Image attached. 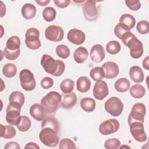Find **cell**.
Masks as SVG:
<instances>
[{"label":"cell","mask_w":149,"mask_h":149,"mask_svg":"<svg viewBox=\"0 0 149 149\" xmlns=\"http://www.w3.org/2000/svg\"><path fill=\"white\" fill-rule=\"evenodd\" d=\"M122 41L130 50V55L134 59L141 57L144 52L143 45L130 31L125 33L122 37Z\"/></svg>","instance_id":"6da1fadb"},{"label":"cell","mask_w":149,"mask_h":149,"mask_svg":"<svg viewBox=\"0 0 149 149\" xmlns=\"http://www.w3.org/2000/svg\"><path fill=\"white\" fill-rule=\"evenodd\" d=\"M41 65L44 70L55 77L61 76L65 69L64 62L59 59H54L48 54H44L41 60Z\"/></svg>","instance_id":"7a4b0ae2"},{"label":"cell","mask_w":149,"mask_h":149,"mask_svg":"<svg viewBox=\"0 0 149 149\" xmlns=\"http://www.w3.org/2000/svg\"><path fill=\"white\" fill-rule=\"evenodd\" d=\"M62 99V95L56 91L48 93L41 100V105L47 114H54L58 110Z\"/></svg>","instance_id":"3957f363"},{"label":"cell","mask_w":149,"mask_h":149,"mask_svg":"<svg viewBox=\"0 0 149 149\" xmlns=\"http://www.w3.org/2000/svg\"><path fill=\"white\" fill-rule=\"evenodd\" d=\"M57 132L53 129L45 127L42 128L39 133L40 141L45 146L49 147H56L59 143V138Z\"/></svg>","instance_id":"277c9868"},{"label":"cell","mask_w":149,"mask_h":149,"mask_svg":"<svg viewBox=\"0 0 149 149\" xmlns=\"http://www.w3.org/2000/svg\"><path fill=\"white\" fill-rule=\"evenodd\" d=\"M104 108L107 113L112 116L117 117L122 113L124 105L120 98L117 97H112L105 101Z\"/></svg>","instance_id":"5b68a950"},{"label":"cell","mask_w":149,"mask_h":149,"mask_svg":"<svg viewBox=\"0 0 149 149\" xmlns=\"http://www.w3.org/2000/svg\"><path fill=\"white\" fill-rule=\"evenodd\" d=\"M40 31L34 27L28 29L25 34V44L30 49L36 50L41 47V43L40 40Z\"/></svg>","instance_id":"8992f818"},{"label":"cell","mask_w":149,"mask_h":149,"mask_svg":"<svg viewBox=\"0 0 149 149\" xmlns=\"http://www.w3.org/2000/svg\"><path fill=\"white\" fill-rule=\"evenodd\" d=\"M19 79L20 86L25 91H30L36 88V81L33 73L30 70H22L19 73Z\"/></svg>","instance_id":"52a82bcc"},{"label":"cell","mask_w":149,"mask_h":149,"mask_svg":"<svg viewBox=\"0 0 149 149\" xmlns=\"http://www.w3.org/2000/svg\"><path fill=\"white\" fill-rule=\"evenodd\" d=\"M146 113V108L144 104L141 102L134 104L128 116V124L133 122H139L143 123Z\"/></svg>","instance_id":"ba28073f"},{"label":"cell","mask_w":149,"mask_h":149,"mask_svg":"<svg viewBox=\"0 0 149 149\" xmlns=\"http://www.w3.org/2000/svg\"><path fill=\"white\" fill-rule=\"evenodd\" d=\"M82 10L83 16L87 21H95L98 16V11L95 1H85L82 5Z\"/></svg>","instance_id":"9c48e42d"},{"label":"cell","mask_w":149,"mask_h":149,"mask_svg":"<svg viewBox=\"0 0 149 149\" xmlns=\"http://www.w3.org/2000/svg\"><path fill=\"white\" fill-rule=\"evenodd\" d=\"M130 132L133 137L138 142H144L147 139V134L144 130L143 123L133 122L129 124Z\"/></svg>","instance_id":"30bf717a"},{"label":"cell","mask_w":149,"mask_h":149,"mask_svg":"<svg viewBox=\"0 0 149 149\" xmlns=\"http://www.w3.org/2000/svg\"><path fill=\"white\" fill-rule=\"evenodd\" d=\"M45 37L48 40L51 41H61L64 37V31L61 26L50 25L45 30Z\"/></svg>","instance_id":"8fae6325"},{"label":"cell","mask_w":149,"mask_h":149,"mask_svg":"<svg viewBox=\"0 0 149 149\" xmlns=\"http://www.w3.org/2000/svg\"><path fill=\"white\" fill-rule=\"evenodd\" d=\"M119 127L120 124L118 120L113 118L108 119L100 125L99 132L101 134L107 136L116 132Z\"/></svg>","instance_id":"7c38bea8"},{"label":"cell","mask_w":149,"mask_h":149,"mask_svg":"<svg viewBox=\"0 0 149 149\" xmlns=\"http://www.w3.org/2000/svg\"><path fill=\"white\" fill-rule=\"evenodd\" d=\"M20 111L21 108L8 104L6 110V121L11 125L17 126L21 119Z\"/></svg>","instance_id":"4fadbf2b"},{"label":"cell","mask_w":149,"mask_h":149,"mask_svg":"<svg viewBox=\"0 0 149 149\" xmlns=\"http://www.w3.org/2000/svg\"><path fill=\"white\" fill-rule=\"evenodd\" d=\"M93 95L98 100H102L109 93L108 87L105 81L101 80L96 81L93 87Z\"/></svg>","instance_id":"5bb4252c"},{"label":"cell","mask_w":149,"mask_h":149,"mask_svg":"<svg viewBox=\"0 0 149 149\" xmlns=\"http://www.w3.org/2000/svg\"><path fill=\"white\" fill-rule=\"evenodd\" d=\"M104 72V77L107 79H112L118 76L119 73L118 65L111 61L105 62L101 67Z\"/></svg>","instance_id":"9a60e30c"},{"label":"cell","mask_w":149,"mask_h":149,"mask_svg":"<svg viewBox=\"0 0 149 149\" xmlns=\"http://www.w3.org/2000/svg\"><path fill=\"white\" fill-rule=\"evenodd\" d=\"M67 38L69 42L73 44L81 45L85 41L86 36L81 30L72 29L68 31Z\"/></svg>","instance_id":"2e32d148"},{"label":"cell","mask_w":149,"mask_h":149,"mask_svg":"<svg viewBox=\"0 0 149 149\" xmlns=\"http://www.w3.org/2000/svg\"><path fill=\"white\" fill-rule=\"evenodd\" d=\"M105 56V51L101 44H95L92 47L90 52L91 59L95 63H100Z\"/></svg>","instance_id":"e0dca14e"},{"label":"cell","mask_w":149,"mask_h":149,"mask_svg":"<svg viewBox=\"0 0 149 149\" xmlns=\"http://www.w3.org/2000/svg\"><path fill=\"white\" fill-rule=\"evenodd\" d=\"M77 100V95L74 93L64 94L62 95L59 107L64 109H71L76 105Z\"/></svg>","instance_id":"ac0fdd59"},{"label":"cell","mask_w":149,"mask_h":149,"mask_svg":"<svg viewBox=\"0 0 149 149\" xmlns=\"http://www.w3.org/2000/svg\"><path fill=\"white\" fill-rule=\"evenodd\" d=\"M29 112L30 115L38 121L43 120L47 114L42 105L38 103L33 104L30 108Z\"/></svg>","instance_id":"d6986e66"},{"label":"cell","mask_w":149,"mask_h":149,"mask_svg":"<svg viewBox=\"0 0 149 149\" xmlns=\"http://www.w3.org/2000/svg\"><path fill=\"white\" fill-rule=\"evenodd\" d=\"M25 97L21 91H15L12 92L9 97V102L10 105L18 108H22L24 103Z\"/></svg>","instance_id":"ffe728a7"},{"label":"cell","mask_w":149,"mask_h":149,"mask_svg":"<svg viewBox=\"0 0 149 149\" xmlns=\"http://www.w3.org/2000/svg\"><path fill=\"white\" fill-rule=\"evenodd\" d=\"M129 76L135 83H140L143 81L144 74L141 68L139 66H133L129 69Z\"/></svg>","instance_id":"44dd1931"},{"label":"cell","mask_w":149,"mask_h":149,"mask_svg":"<svg viewBox=\"0 0 149 149\" xmlns=\"http://www.w3.org/2000/svg\"><path fill=\"white\" fill-rule=\"evenodd\" d=\"M20 39L16 36H13L9 37L6 42V47L4 49L10 52L20 51Z\"/></svg>","instance_id":"7402d4cb"},{"label":"cell","mask_w":149,"mask_h":149,"mask_svg":"<svg viewBox=\"0 0 149 149\" xmlns=\"http://www.w3.org/2000/svg\"><path fill=\"white\" fill-rule=\"evenodd\" d=\"M37 12L36 7L30 3H25L23 5L21 9L22 15L26 20H30L36 16Z\"/></svg>","instance_id":"603a6c76"},{"label":"cell","mask_w":149,"mask_h":149,"mask_svg":"<svg viewBox=\"0 0 149 149\" xmlns=\"http://www.w3.org/2000/svg\"><path fill=\"white\" fill-rule=\"evenodd\" d=\"M91 81L86 76L79 77L76 81V88L78 91L80 93L87 92L91 87Z\"/></svg>","instance_id":"cb8c5ba5"},{"label":"cell","mask_w":149,"mask_h":149,"mask_svg":"<svg viewBox=\"0 0 149 149\" xmlns=\"http://www.w3.org/2000/svg\"><path fill=\"white\" fill-rule=\"evenodd\" d=\"M88 56L87 49L83 47H79L76 49L73 53V58L76 62L82 63L84 62Z\"/></svg>","instance_id":"d4e9b609"},{"label":"cell","mask_w":149,"mask_h":149,"mask_svg":"<svg viewBox=\"0 0 149 149\" xmlns=\"http://www.w3.org/2000/svg\"><path fill=\"white\" fill-rule=\"evenodd\" d=\"M81 109L86 112H91L95 108V100L90 97H85L81 99L80 102Z\"/></svg>","instance_id":"484cf974"},{"label":"cell","mask_w":149,"mask_h":149,"mask_svg":"<svg viewBox=\"0 0 149 149\" xmlns=\"http://www.w3.org/2000/svg\"><path fill=\"white\" fill-rule=\"evenodd\" d=\"M1 127V137L10 139L14 137L16 134V131L14 127L11 125H0Z\"/></svg>","instance_id":"4316f807"},{"label":"cell","mask_w":149,"mask_h":149,"mask_svg":"<svg viewBox=\"0 0 149 149\" xmlns=\"http://www.w3.org/2000/svg\"><path fill=\"white\" fill-rule=\"evenodd\" d=\"M129 93L133 98L139 99L144 96L146 94V89L142 85L136 84L129 88Z\"/></svg>","instance_id":"83f0119b"},{"label":"cell","mask_w":149,"mask_h":149,"mask_svg":"<svg viewBox=\"0 0 149 149\" xmlns=\"http://www.w3.org/2000/svg\"><path fill=\"white\" fill-rule=\"evenodd\" d=\"M130 83L129 80L124 77L118 79L114 84L115 90L119 93H125L130 88Z\"/></svg>","instance_id":"f1b7e54d"},{"label":"cell","mask_w":149,"mask_h":149,"mask_svg":"<svg viewBox=\"0 0 149 149\" xmlns=\"http://www.w3.org/2000/svg\"><path fill=\"white\" fill-rule=\"evenodd\" d=\"M119 23L123 24L130 30L134 27L136 19L133 15L129 13H125L120 17Z\"/></svg>","instance_id":"f546056e"},{"label":"cell","mask_w":149,"mask_h":149,"mask_svg":"<svg viewBox=\"0 0 149 149\" xmlns=\"http://www.w3.org/2000/svg\"><path fill=\"white\" fill-rule=\"evenodd\" d=\"M17 73V68L12 63H8L2 68V73L4 76L8 78L13 77Z\"/></svg>","instance_id":"4dcf8cb0"},{"label":"cell","mask_w":149,"mask_h":149,"mask_svg":"<svg viewBox=\"0 0 149 149\" xmlns=\"http://www.w3.org/2000/svg\"><path fill=\"white\" fill-rule=\"evenodd\" d=\"M45 127H51L55 130L57 133L59 130V125L58 122L56 119L51 116L45 118L43 120L41 123V129Z\"/></svg>","instance_id":"1f68e13d"},{"label":"cell","mask_w":149,"mask_h":149,"mask_svg":"<svg viewBox=\"0 0 149 149\" xmlns=\"http://www.w3.org/2000/svg\"><path fill=\"white\" fill-rule=\"evenodd\" d=\"M74 87V81L70 79H64L60 84V88L64 94L72 93Z\"/></svg>","instance_id":"d6a6232c"},{"label":"cell","mask_w":149,"mask_h":149,"mask_svg":"<svg viewBox=\"0 0 149 149\" xmlns=\"http://www.w3.org/2000/svg\"><path fill=\"white\" fill-rule=\"evenodd\" d=\"M120 49V44L118 41L115 40L110 41L106 45V51L111 55H115L119 53Z\"/></svg>","instance_id":"836d02e7"},{"label":"cell","mask_w":149,"mask_h":149,"mask_svg":"<svg viewBox=\"0 0 149 149\" xmlns=\"http://www.w3.org/2000/svg\"><path fill=\"white\" fill-rule=\"evenodd\" d=\"M31 125V122L30 119L26 116L23 115L21 116L20 121L17 126L18 130L22 132H25L28 131Z\"/></svg>","instance_id":"e575fe53"},{"label":"cell","mask_w":149,"mask_h":149,"mask_svg":"<svg viewBox=\"0 0 149 149\" xmlns=\"http://www.w3.org/2000/svg\"><path fill=\"white\" fill-rule=\"evenodd\" d=\"M56 16V12L53 7L48 6L42 10V17L44 19L48 22L54 21Z\"/></svg>","instance_id":"d590c367"},{"label":"cell","mask_w":149,"mask_h":149,"mask_svg":"<svg viewBox=\"0 0 149 149\" xmlns=\"http://www.w3.org/2000/svg\"><path fill=\"white\" fill-rule=\"evenodd\" d=\"M90 76L94 81H101L104 77V72L101 67L93 68L90 72Z\"/></svg>","instance_id":"8d00e7d4"},{"label":"cell","mask_w":149,"mask_h":149,"mask_svg":"<svg viewBox=\"0 0 149 149\" xmlns=\"http://www.w3.org/2000/svg\"><path fill=\"white\" fill-rule=\"evenodd\" d=\"M56 53L57 55L62 59H66L70 55V49L65 45L60 44L56 47Z\"/></svg>","instance_id":"74e56055"},{"label":"cell","mask_w":149,"mask_h":149,"mask_svg":"<svg viewBox=\"0 0 149 149\" xmlns=\"http://www.w3.org/2000/svg\"><path fill=\"white\" fill-rule=\"evenodd\" d=\"M130 29L122 23H119L114 28V34L119 39H121L122 36L126 32L130 31Z\"/></svg>","instance_id":"f35d334b"},{"label":"cell","mask_w":149,"mask_h":149,"mask_svg":"<svg viewBox=\"0 0 149 149\" xmlns=\"http://www.w3.org/2000/svg\"><path fill=\"white\" fill-rule=\"evenodd\" d=\"M136 29L141 34H147L149 33V23L145 20H141L137 23Z\"/></svg>","instance_id":"ab89813d"},{"label":"cell","mask_w":149,"mask_h":149,"mask_svg":"<svg viewBox=\"0 0 149 149\" xmlns=\"http://www.w3.org/2000/svg\"><path fill=\"white\" fill-rule=\"evenodd\" d=\"M120 146V141L116 138L107 140L104 143V147L107 149H118Z\"/></svg>","instance_id":"60d3db41"},{"label":"cell","mask_w":149,"mask_h":149,"mask_svg":"<svg viewBox=\"0 0 149 149\" xmlns=\"http://www.w3.org/2000/svg\"><path fill=\"white\" fill-rule=\"evenodd\" d=\"M59 148H76L75 143L73 140L68 138H63L59 143Z\"/></svg>","instance_id":"b9f144b4"},{"label":"cell","mask_w":149,"mask_h":149,"mask_svg":"<svg viewBox=\"0 0 149 149\" xmlns=\"http://www.w3.org/2000/svg\"><path fill=\"white\" fill-rule=\"evenodd\" d=\"M126 6L133 11H137L141 8V3L138 0H127L125 1Z\"/></svg>","instance_id":"7bdbcfd3"},{"label":"cell","mask_w":149,"mask_h":149,"mask_svg":"<svg viewBox=\"0 0 149 149\" xmlns=\"http://www.w3.org/2000/svg\"><path fill=\"white\" fill-rule=\"evenodd\" d=\"M54 85V80L49 77H44L40 82L41 87L44 89H49Z\"/></svg>","instance_id":"ee69618b"},{"label":"cell","mask_w":149,"mask_h":149,"mask_svg":"<svg viewBox=\"0 0 149 149\" xmlns=\"http://www.w3.org/2000/svg\"><path fill=\"white\" fill-rule=\"evenodd\" d=\"M3 56L7 59L10 61H13L16 59L20 56V51L17 52H10V51H8L4 49L3 51Z\"/></svg>","instance_id":"f6af8a7d"},{"label":"cell","mask_w":149,"mask_h":149,"mask_svg":"<svg viewBox=\"0 0 149 149\" xmlns=\"http://www.w3.org/2000/svg\"><path fill=\"white\" fill-rule=\"evenodd\" d=\"M55 5L60 8H65L69 6L70 3L69 0H54Z\"/></svg>","instance_id":"bcb514c9"},{"label":"cell","mask_w":149,"mask_h":149,"mask_svg":"<svg viewBox=\"0 0 149 149\" xmlns=\"http://www.w3.org/2000/svg\"><path fill=\"white\" fill-rule=\"evenodd\" d=\"M20 145L15 141H10L6 144L4 147L5 149H20Z\"/></svg>","instance_id":"7dc6e473"},{"label":"cell","mask_w":149,"mask_h":149,"mask_svg":"<svg viewBox=\"0 0 149 149\" xmlns=\"http://www.w3.org/2000/svg\"><path fill=\"white\" fill-rule=\"evenodd\" d=\"M24 148H36L39 149L40 147L34 142H29L26 144L24 146Z\"/></svg>","instance_id":"c3c4849f"},{"label":"cell","mask_w":149,"mask_h":149,"mask_svg":"<svg viewBox=\"0 0 149 149\" xmlns=\"http://www.w3.org/2000/svg\"><path fill=\"white\" fill-rule=\"evenodd\" d=\"M149 57L148 56H147L143 61L142 62V65H143V67L146 69V70H148L149 69Z\"/></svg>","instance_id":"681fc988"},{"label":"cell","mask_w":149,"mask_h":149,"mask_svg":"<svg viewBox=\"0 0 149 149\" xmlns=\"http://www.w3.org/2000/svg\"><path fill=\"white\" fill-rule=\"evenodd\" d=\"M1 15H0V17H2L4 15H5V13H6V6L4 5V3H3L2 1H1Z\"/></svg>","instance_id":"f907efd6"},{"label":"cell","mask_w":149,"mask_h":149,"mask_svg":"<svg viewBox=\"0 0 149 149\" xmlns=\"http://www.w3.org/2000/svg\"><path fill=\"white\" fill-rule=\"evenodd\" d=\"M36 2L40 6H46L50 2V1L49 0H44V1L36 0Z\"/></svg>","instance_id":"816d5d0a"},{"label":"cell","mask_w":149,"mask_h":149,"mask_svg":"<svg viewBox=\"0 0 149 149\" xmlns=\"http://www.w3.org/2000/svg\"><path fill=\"white\" fill-rule=\"evenodd\" d=\"M125 147V146H122V147H119V148H122V147ZM126 147H127V148H130V147H128V146H126Z\"/></svg>","instance_id":"f5cc1de1"}]
</instances>
